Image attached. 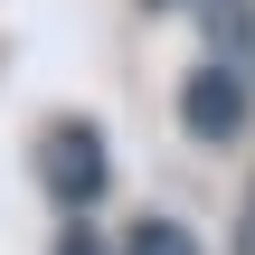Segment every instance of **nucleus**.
<instances>
[{"label":"nucleus","mask_w":255,"mask_h":255,"mask_svg":"<svg viewBox=\"0 0 255 255\" xmlns=\"http://www.w3.org/2000/svg\"><path fill=\"white\" fill-rule=\"evenodd\" d=\"M246 114H255V76L227 66V57H208V66L180 85V123H189V142H227V132H246Z\"/></svg>","instance_id":"1"},{"label":"nucleus","mask_w":255,"mask_h":255,"mask_svg":"<svg viewBox=\"0 0 255 255\" xmlns=\"http://www.w3.org/2000/svg\"><path fill=\"white\" fill-rule=\"evenodd\" d=\"M38 170H47V189H57L66 208H85V199L104 189V142H95V123H57V132L38 142Z\"/></svg>","instance_id":"2"},{"label":"nucleus","mask_w":255,"mask_h":255,"mask_svg":"<svg viewBox=\"0 0 255 255\" xmlns=\"http://www.w3.org/2000/svg\"><path fill=\"white\" fill-rule=\"evenodd\" d=\"M161 9H199L208 38H218V57L227 66H255V9L246 0H161Z\"/></svg>","instance_id":"3"},{"label":"nucleus","mask_w":255,"mask_h":255,"mask_svg":"<svg viewBox=\"0 0 255 255\" xmlns=\"http://www.w3.org/2000/svg\"><path fill=\"white\" fill-rule=\"evenodd\" d=\"M123 255H208V246H199L180 218H132V227H123Z\"/></svg>","instance_id":"4"},{"label":"nucleus","mask_w":255,"mask_h":255,"mask_svg":"<svg viewBox=\"0 0 255 255\" xmlns=\"http://www.w3.org/2000/svg\"><path fill=\"white\" fill-rule=\"evenodd\" d=\"M237 255H255V189H246V227H237Z\"/></svg>","instance_id":"5"}]
</instances>
